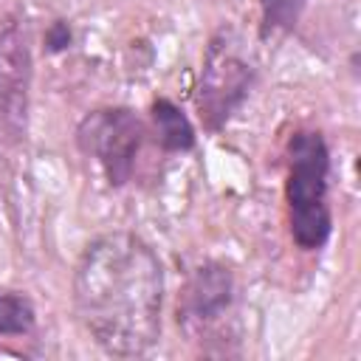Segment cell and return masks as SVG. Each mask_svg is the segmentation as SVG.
I'll list each match as a JSON object with an SVG mask.
<instances>
[{
	"label": "cell",
	"mask_w": 361,
	"mask_h": 361,
	"mask_svg": "<svg viewBox=\"0 0 361 361\" xmlns=\"http://www.w3.org/2000/svg\"><path fill=\"white\" fill-rule=\"evenodd\" d=\"M164 293V262L135 231H102L76 257L71 276L76 322L113 358H141L161 341Z\"/></svg>",
	"instance_id": "6da1fadb"
},
{
	"label": "cell",
	"mask_w": 361,
	"mask_h": 361,
	"mask_svg": "<svg viewBox=\"0 0 361 361\" xmlns=\"http://www.w3.org/2000/svg\"><path fill=\"white\" fill-rule=\"evenodd\" d=\"M330 147L322 130L299 127L285 141L288 231L299 251H322L333 237Z\"/></svg>",
	"instance_id": "7a4b0ae2"
},
{
	"label": "cell",
	"mask_w": 361,
	"mask_h": 361,
	"mask_svg": "<svg viewBox=\"0 0 361 361\" xmlns=\"http://www.w3.org/2000/svg\"><path fill=\"white\" fill-rule=\"evenodd\" d=\"M237 313V279L223 259H200L186 271V279L178 290L175 322L180 333L197 344L203 353H212V344L220 341L226 355V341L234 330ZM234 341V338H231Z\"/></svg>",
	"instance_id": "3957f363"
},
{
	"label": "cell",
	"mask_w": 361,
	"mask_h": 361,
	"mask_svg": "<svg viewBox=\"0 0 361 361\" xmlns=\"http://www.w3.org/2000/svg\"><path fill=\"white\" fill-rule=\"evenodd\" d=\"M149 135V124L138 110L127 104H104L87 110L73 133V141L85 158H93L107 186L121 189L133 180L138 155Z\"/></svg>",
	"instance_id": "277c9868"
},
{
	"label": "cell",
	"mask_w": 361,
	"mask_h": 361,
	"mask_svg": "<svg viewBox=\"0 0 361 361\" xmlns=\"http://www.w3.org/2000/svg\"><path fill=\"white\" fill-rule=\"evenodd\" d=\"M254 79H257L254 65L245 59L231 31L220 28L206 45L200 85L195 96L203 127L220 133L231 121V116L248 102Z\"/></svg>",
	"instance_id": "5b68a950"
},
{
	"label": "cell",
	"mask_w": 361,
	"mask_h": 361,
	"mask_svg": "<svg viewBox=\"0 0 361 361\" xmlns=\"http://www.w3.org/2000/svg\"><path fill=\"white\" fill-rule=\"evenodd\" d=\"M34 56L23 17L0 23V141L20 144L28 133Z\"/></svg>",
	"instance_id": "8992f818"
},
{
	"label": "cell",
	"mask_w": 361,
	"mask_h": 361,
	"mask_svg": "<svg viewBox=\"0 0 361 361\" xmlns=\"http://www.w3.org/2000/svg\"><path fill=\"white\" fill-rule=\"evenodd\" d=\"M149 130H152L161 152H166V155L192 152L197 147V130H195L192 118L169 96L152 99V104H149Z\"/></svg>",
	"instance_id": "52a82bcc"
},
{
	"label": "cell",
	"mask_w": 361,
	"mask_h": 361,
	"mask_svg": "<svg viewBox=\"0 0 361 361\" xmlns=\"http://www.w3.org/2000/svg\"><path fill=\"white\" fill-rule=\"evenodd\" d=\"M37 327V305L25 290L0 288V336L17 338Z\"/></svg>",
	"instance_id": "ba28073f"
},
{
	"label": "cell",
	"mask_w": 361,
	"mask_h": 361,
	"mask_svg": "<svg viewBox=\"0 0 361 361\" xmlns=\"http://www.w3.org/2000/svg\"><path fill=\"white\" fill-rule=\"evenodd\" d=\"M307 0H259V37L296 28Z\"/></svg>",
	"instance_id": "9c48e42d"
},
{
	"label": "cell",
	"mask_w": 361,
	"mask_h": 361,
	"mask_svg": "<svg viewBox=\"0 0 361 361\" xmlns=\"http://www.w3.org/2000/svg\"><path fill=\"white\" fill-rule=\"evenodd\" d=\"M42 42H45V54H51V56L71 51V45H73V28H71V23L68 20H54L45 28Z\"/></svg>",
	"instance_id": "30bf717a"
}]
</instances>
